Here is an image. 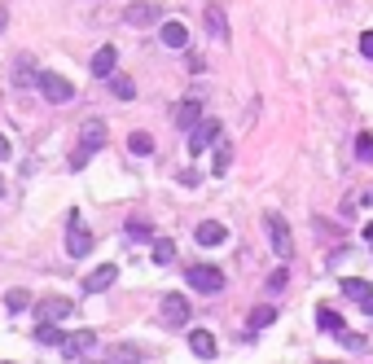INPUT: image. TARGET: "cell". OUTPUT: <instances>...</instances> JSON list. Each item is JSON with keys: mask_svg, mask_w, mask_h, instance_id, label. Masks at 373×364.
<instances>
[{"mask_svg": "<svg viewBox=\"0 0 373 364\" xmlns=\"http://www.w3.org/2000/svg\"><path fill=\"white\" fill-rule=\"evenodd\" d=\"M88 250H92V232H88L84 215L80 211H66V255L70 259H84Z\"/></svg>", "mask_w": 373, "mask_h": 364, "instance_id": "1", "label": "cell"}, {"mask_svg": "<svg viewBox=\"0 0 373 364\" xmlns=\"http://www.w3.org/2000/svg\"><path fill=\"white\" fill-rule=\"evenodd\" d=\"M106 145V123L102 119H92V123H84V132H80V149H75V159H70V167L75 171H80L88 159H92V154L97 149H102Z\"/></svg>", "mask_w": 373, "mask_h": 364, "instance_id": "2", "label": "cell"}, {"mask_svg": "<svg viewBox=\"0 0 373 364\" xmlns=\"http://www.w3.org/2000/svg\"><path fill=\"white\" fill-rule=\"evenodd\" d=\"M264 228H268L272 255H277V259H290V255H294V237H290V224H286V215L268 211V215H264Z\"/></svg>", "mask_w": 373, "mask_h": 364, "instance_id": "3", "label": "cell"}, {"mask_svg": "<svg viewBox=\"0 0 373 364\" xmlns=\"http://www.w3.org/2000/svg\"><path fill=\"white\" fill-rule=\"evenodd\" d=\"M36 88H40L44 101H53V106H62V101L75 97V84L66 80V75H53V70H40V75H36Z\"/></svg>", "mask_w": 373, "mask_h": 364, "instance_id": "4", "label": "cell"}, {"mask_svg": "<svg viewBox=\"0 0 373 364\" xmlns=\"http://www.w3.org/2000/svg\"><path fill=\"white\" fill-rule=\"evenodd\" d=\"M158 316H163V325L167 329H185L189 325V299L185 294H163V303H158Z\"/></svg>", "mask_w": 373, "mask_h": 364, "instance_id": "5", "label": "cell"}, {"mask_svg": "<svg viewBox=\"0 0 373 364\" xmlns=\"http://www.w3.org/2000/svg\"><path fill=\"white\" fill-rule=\"evenodd\" d=\"M189 285H193L198 294H220L224 290V272L215 264H193L189 268Z\"/></svg>", "mask_w": 373, "mask_h": 364, "instance_id": "6", "label": "cell"}, {"mask_svg": "<svg viewBox=\"0 0 373 364\" xmlns=\"http://www.w3.org/2000/svg\"><path fill=\"white\" fill-rule=\"evenodd\" d=\"M215 141H220V119H202V123H198L193 132H189V145H185V149H189V159H198V154H207Z\"/></svg>", "mask_w": 373, "mask_h": 364, "instance_id": "7", "label": "cell"}, {"mask_svg": "<svg viewBox=\"0 0 373 364\" xmlns=\"http://www.w3.org/2000/svg\"><path fill=\"white\" fill-rule=\"evenodd\" d=\"M338 290H342L347 299H352V303L364 311V316H373V281H360V277H342V281H338Z\"/></svg>", "mask_w": 373, "mask_h": 364, "instance_id": "8", "label": "cell"}, {"mask_svg": "<svg viewBox=\"0 0 373 364\" xmlns=\"http://www.w3.org/2000/svg\"><path fill=\"white\" fill-rule=\"evenodd\" d=\"M70 311H75V303H70V299L48 294V299H40V303H36V321H40V325H53V321H66Z\"/></svg>", "mask_w": 373, "mask_h": 364, "instance_id": "9", "label": "cell"}, {"mask_svg": "<svg viewBox=\"0 0 373 364\" xmlns=\"http://www.w3.org/2000/svg\"><path fill=\"white\" fill-rule=\"evenodd\" d=\"M92 347H97V333H92V329H70V333L62 338V355H66V360H84Z\"/></svg>", "mask_w": 373, "mask_h": 364, "instance_id": "10", "label": "cell"}, {"mask_svg": "<svg viewBox=\"0 0 373 364\" xmlns=\"http://www.w3.org/2000/svg\"><path fill=\"white\" fill-rule=\"evenodd\" d=\"M114 66H119V48H114V44H102V48L92 53V62H88V75H97V80H110Z\"/></svg>", "mask_w": 373, "mask_h": 364, "instance_id": "11", "label": "cell"}, {"mask_svg": "<svg viewBox=\"0 0 373 364\" xmlns=\"http://www.w3.org/2000/svg\"><path fill=\"white\" fill-rule=\"evenodd\" d=\"M114 281H119V268H114V264H102V268H92V272L84 277V294H106Z\"/></svg>", "mask_w": 373, "mask_h": 364, "instance_id": "12", "label": "cell"}, {"mask_svg": "<svg viewBox=\"0 0 373 364\" xmlns=\"http://www.w3.org/2000/svg\"><path fill=\"white\" fill-rule=\"evenodd\" d=\"M123 22H128V27H154V22H158V5H149V0H136V5L123 9Z\"/></svg>", "mask_w": 373, "mask_h": 364, "instance_id": "13", "label": "cell"}, {"mask_svg": "<svg viewBox=\"0 0 373 364\" xmlns=\"http://www.w3.org/2000/svg\"><path fill=\"white\" fill-rule=\"evenodd\" d=\"M171 123H176L180 132H193V127L202 123V106H198V101H176V110H171Z\"/></svg>", "mask_w": 373, "mask_h": 364, "instance_id": "14", "label": "cell"}, {"mask_svg": "<svg viewBox=\"0 0 373 364\" xmlns=\"http://www.w3.org/2000/svg\"><path fill=\"white\" fill-rule=\"evenodd\" d=\"M316 329H320V333H334V338H342V333H347L342 316H338V311H334L330 303H320V307H316Z\"/></svg>", "mask_w": 373, "mask_h": 364, "instance_id": "15", "label": "cell"}, {"mask_svg": "<svg viewBox=\"0 0 373 364\" xmlns=\"http://www.w3.org/2000/svg\"><path fill=\"white\" fill-rule=\"evenodd\" d=\"M193 237L202 242V246H220V242H229V228H224L220 220H202V224L193 228Z\"/></svg>", "mask_w": 373, "mask_h": 364, "instance_id": "16", "label": "cell"}, {"mask_svg": "<svg viewBox=\"0 0 373 364\" xmlns=\"http://www.w3.org/2000/svg\"><path fill=\"white\" fill-rule=\"evenodd\" d=\"M202 22H207L211 40H229V18H224L220 5H207V9H202Z\"/></svg>", "mask_w": 373, "mask_h": 364, "instance_id": "17", "label": "cell"}, {"mask_svg": "<svg viewBox=\"0 0 373 364\" xmlns=\"http://www.w3.org/2000/svg\"><path fill=\"white\" fill-rule=\"evenodd\" d=\"M189 351H193L198 360H215V338H211L207 329H193V333H189Z\"/></svg>", "mask_w": 373, "mask_h": 364, "instance_id": "18", "label": "cell"}, {"mask_svg": "<svg viewBox=\"0 0 373 364\" xmlns=\"http://www.w3.org/2000/svg\"><path fill=\"white\" fill-rule=\"evenodd\" d=\"M158 40H163L167 48H185V44H189L185 22H163V27H158Z\"/></svg>", "mask_w": 373, "mask_h": 364, "instance_id": "19", "label": "cell"}, {"mask_svg": "<svg viewBox=\"0 0 373 364\" xmlns=\"http://www.w3.org/2000/svg\"><path fill=\"white\" fill-rule=\"evenodd\" d=\"M149 255H154V264H158V268H167L171 259H176V242H171V237H158Z\"/></svg>", "mask_w": 373, "mask_h": 364, "instance_id": "20", "label": "cell"}, {"mask_svg": "<svg viewBox=\"0 0 373 364\" xmlns=\"http://www.w3.org/2000/svg\"><path fill=\"white\" fill-rule=\"evenodd\" d=\"M110 92H114L119 101H132V97H136V84L128 80V75H110Z\"/></svg>", "mask_w": 373, "mask_h": 364, "instance_id": "21", "label": "cell"}, {"mask_svg": "<svg viewBox=\"0 0 373 364\" xmlns=\"http://www.w3.org/2000/svg\"><path fill=\"white\" fill-rule=\"evenodd\" d=\"M128 149L136 154V159H145V154H154V136H149V132H132L128 136Z\"/></svg>", "mask_w": 373, "mask_h": 364, "instance_id": "22", "label": "cell"}, {"mask_svg": "<svg viewBox=\"0 0 373 364\" xmlns=\"http://www.w3.org/2000/svg\"><path fill=\"white\" fill-rule=\"evenodd\" d=\"M62 329L58 325H36V343H44V347H62Z\"/></svg>", "mask_w": 373, "mask_h": 364, "instance_id": "23", "label": "cell"}, {"mask_svg": "<svg viewBox=\"0 0 373 364\" xmlns=\"http://www.w3.org/2000/svg\"><path fill=\"white\" fill-rule=\"evenodd\" d=\"M272 321H277V307H255L251 311V329H268Z\"/></svg>", "mask_w": 373, "mask_h": 364, "instance_id": "24", "label": "cell"}, {"mask_svg": "<svg viewBox=\"0 0 373 364\" xmlns=\"http://www.w3.org/2000/svg\"><path fill=\"white\" fill-rule=\"evenodd\" d=\"M5 307H9V311H27V307H31V294H27V290H9V294H5Z\"/></svg>", "mask_w": 373, "mask_h": 364, "instance_id": "25", "label": "cell"}, {"mask_svg": "<svg viewBox=\"0 0 373 364\" xmlns=\"http://www.w3.org/2000/svg\"><path fill=\"white\" fill-rule=\"evenodd\" d=\"M229 159H233V154H229V145H224V141H215V163H211V171H215V176H224V171H229Z\"/></svg>", "mask_w": 373, "mask_h": 364, "instance_id": "26", "label": "cell"}, {"mask_svg": "<svg viewBox=\"0 0 373 364\" xmlns=\"http://www.w3.org/2000/svg\"><path fill=\"white\" fill-rule=\"evenodd\" d=\"M356 159H360V163H373V136H369V132L356 136Z\"/></svg>", "mask_w": 373, "mask_h": 364, "instance_id": "27", "label": "cell"}, {"mask_svg": "<svg viewBox=\"0 0 373 364\" xmlns=\"http://www.w3.org/2000/svg\"><path fill=\"white\" fill-rule=\"evenodd\" d=\"M286 285H290V272H286V268H277V272L268 277V290H272V294H281Z\"/></svg>", "mask_w": 373, "mask_h": 364, "instance_id": "28", "label": "cell"}, {"mask_svg": "<svg viewBox=\"0 0 373 364\" xmlns=\"http://www.w3.org/2000/svg\"><path fill=\"white\" fill-rule=\"evenodd\" d=\"M338 343H342L347 351H364V347H369V338H360V333H342Z\"/></svg>", "mask_w": 373, "mask_h": 364, "instance_id": "29", "label": "cell"}, {"mask_svg": "<svg viewBox=\"0 0 373 364\" xmlns=\"http://www.w3.org/2000/svg\"><path fill=\"white\" fill-rule=\"evenodd\" d=\"M128 232H132V237H149V224H145V220H132Z\"/></svg>", "mask_w": 373, "mask_h": 364, "instance_id": "30", "label": "cell"}, {"mask_svg": "<svg viewBox=\"0 0 373 364\" xmlns=\"http://www.w3.org/2000/svg\"><path fill=\"white\" fill-rule=\"evenodd\" d=\"M360 53L373 62V31H364V36H360Z\"/></svg>", "mask_w": 373, "mask_h": 364, "instance_id": "31", "label": "cell"}, {"mask_svg": "<svg viewBox=\"0 0 373 364\" xmlns=\"http://www.w3.org/2000/svg\"><path fill=\"white\" fill-rule=\"evenodd\" d=\"M198 180H202V176H198V171H180V185H185V189H193Z\"/></svg>", "mask_w": 373, "mask_h": 364, "instance_id": "32", "label": "cell"}, {"mask_svg": "<svg viewBox=\"0 0 373 364\" xmlns=\"http://www.w3.org/2000/svg\"><path fill=\"white\" fill-rule=\"evenodd\" d=\"M9 154H13V145H9V136H0V163H5V159H9Z\"/></svg>", "mask_w": 373, "mask_h": 364, "instance_id": "33", "label": "cell"}, {"mask_svg": "<svg viewBox=\"0 0 373 364\" xmlns=\"http://www.w3.org/2000/svg\"><path fill=\"white\" fill-rule=\"evenodd\" d=\"M5 27H9V5H0V36H5Z\"/></svg>", "mask_w": 373, "mask_h": 364, "instance_id": "34", "label": "cell"}, {"mask_svg": "<svg viewBox=\"0 0 373 364\" xmlns=\"http://www.w3.org/2000/svg\"><path fill=\"white\" fill-rule=\"evenodd\" d=\"M364 242H373V224H364Z\"/></svg>", "mask_w": 373, "mask_h": 364, "instance_id": "35", "label": "cell"}, {"mask_svg": "<svg viewBox=\"0 0 373 364\" xmlns=\"http://www.w3.org/2000/svg\"><path fill=\"white\" fill-rule=\"evenodd\" d=\"M0 193H5V176H0Z\"/></svg>", "mask_w": 373, "mask_h": 364, "instance_id": "36", "label": "cell"}, {"mask_svg": "<svg viewBox=\"0 0 373 364\" xmlns=\"http://www.w3.org/2000/svg\"><path fill=\"white\" fill-rule=\"evenodd\" d=\"M0 364H9V360H0Z\"/></svg>", "mask_w": 373, "mask_h": 364, "instance_id": "37", "label": "cell"}, {"mask_svg": "<svg viewBox=\"0 0 373 364\" xmlns=\"http://www.w3.org/2000/svg\"><path fill=\"white\" fill-rule=\"evenodd\" d=\"M88 364H92V360H88Z\"/></svg>", "mask_w": 373, "mask_h": 364, "instance_id": "38", "label": "cell"}]
</instances>
